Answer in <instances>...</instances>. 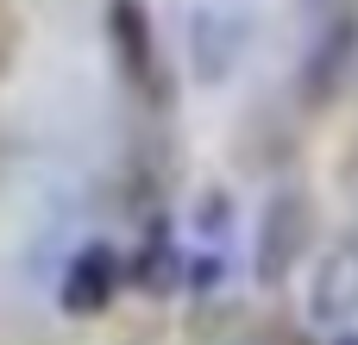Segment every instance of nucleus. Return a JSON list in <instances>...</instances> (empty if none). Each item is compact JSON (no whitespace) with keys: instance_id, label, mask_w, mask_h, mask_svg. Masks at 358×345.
Wrapping results in <instances>:
<instances>
[{"instance_id":"obj_1","label":"nucleus","mask_w":358,"mask_h":345,"mask_svg":"<svg viewBox=\"0 0 358 345\" xmlns=\"http://www.w3.org/2000/svg\"><path fill=\"white\" fill-rule=\"evenodd\" d=\"M308 233H315V207L302 189H277L258 214V251H252V270L258 283H283L296 270V258H308Z\"/></svg>"},{"instance_id":"obj_2","label":"nucleus","mask_w":358,"mask_h":345,"mask_svg":"<svg viewBox=\"0 0 358 345\" xmlns=\"http://www.w3.org/2000/svg\"><path fill=\"white\" fill-rule=\"evenodd\" d=\"M120 283H126V258H120L107 239H88V245H82V251L63 264L57 302H63V314L94 321V314H107V302L120 295Z\"/></svg>"},{"instance_id":"obj_3","label":"nucleus","mask_w":358,"mask_h":345,"mask_svg":"<svg viewBox=\"0 0 358 345\" xmlns=\"http://www.w3.org/2000/svg\"><path fill=\"white\" fill-rule=\"evenodd\" d=\"M308 314L315 321H346V314H358V233H340L334 251L315 264Z\"/></svg>"},{"instance_id":"obj_4","label":"nucleus","mask_w":358,"mask_h":345,"mask_svg":"<svg viewBox=\"0 0 358 345\" xmlns=\"http://www.w3.org/2000/svg\"><path fill=\"white\" fill-rule=\"evenodd\" d=\"M107 38L120 50V69L145 88H164L157 82V38H151V13L145 0H107Z\"/></svg>"},{"instance_id":"obj_5","label":"nucleus","mask_w":358,"mask_h":345,"mask_svg":"<svg viewBox=\"0 0 358 345\" xmlns=\"http://www.w3.org/2000/svg\"><path fill=\"white\" fill-rule=\"evenodd\" d=\"M352 50H358V25L352 19H334L321 38H315V50H308V63H302V94L321 107L334 88H340V75L352 69Z\"/></svg>"},{"instance_id":"obj_6","label":"nucleus","mask_w":358,"mask_h":345,"mask_svg":"<svg viewBox=\"0 0 358 345\" xmlns=\"http://www.w3.org/2000/svg\"><path fill=\"white\" fill-rule=\"evenodd\" d=\"M126 277H132L138 289H151V295H170V289L189 277V258L176 251V239H170L164 226H151V233H145V245L126 258Z\"/></svg>"},{"instance_id":"obj_7","label":"nucleus","mask_w":358,"mask_h":345,"mask_svg":"<svg viewBox=\"0 0 358 345\" xmlns=\"http://www.w3.org/2000/svg\"><path fill=\"white\" fill-rule=\"evenodd\" d=\"M239 38H245V25H239V19L214 38V6H208V13H195V57H201L195 69H201V75H227V63H233Z\"/></svg>"},{"instance_id":"obj_8","label":"nucleus","mask_w":358,"mask_h":345,"mask_svg":"<svg viewBox=\"0 0 358 345\" xmlns=\"http://www.w3.org/2000/svg\"><path fill=\"white\" fill-rule=\"evenodd\" d=\"M346 195L358 201V151H352V163H346Z\"/></svg>"},{"instance_id":"obj_9","label":"nucleus","mask_w":358,"mask_h":345,"mask_svg":"<svg viewBox=\"0 0 358 345\" xmlns=\"http://www.w3.org/2000/svg\"><path fill=\"white\" fill-rule=\"evenodd\" d=\"M334 345H358V333H346V339H334Z\"/></svg>"}]
</instances>
